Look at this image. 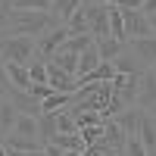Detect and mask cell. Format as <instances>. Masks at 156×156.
<instances>
[{
  "mask_svg": "<svg viewBox=\"0 0 156 156\" xmlns=\"http://www.w3.org/2000/svg\"><path fill=\"white\" fill-rule=\"evenodd\" d=\"M53 25H59L50 12H37V9H6V25L0 34H25V37H44Z\"/></svg>",
  "mask_w": 156,
  "mask_h": 156,
  "instance_id": "6da1fadb",
  "label": "cell"
},
{
  "mask_svg": "<svg viewBox=\"0 0 156 156\" xmlns=\"http://www.w3.org/2000/svg\"><path fill=\"white\" fill-rule=\"evenodd\" d=\"M0 59L3 62H16V66H31L37 59V37L0 34Z\"/></svg>",
  "mask_w": 156,
  "mask_h": 156,
  "instance_id": "7a4b0ae2",
  "label": "cell"
},
{
  "mask_svg": "<svg viewBox=\"0 0 156 156\" xmlns=\"http://www.w3.org/2000/svg\"><path fill=\"white\" fill-rule=\"evenodd\" d=\"M69 37H72V31L66 28V25H53V28H50L44 37H37V56H41V59H50L56 50L66 47Z\"/></svg>",
  "mask_w": 156,
  "mask_h": 156,
  "instance_id": "3957f363",
  "label": "cell"
},
{
  "mask_svg": "<svg viewBox=\"0 0 156 156\" xmlns=\"http://www.w3.org/2000/svg\"><path fill=\"white\" fill-rule=\"evenodd\" d=\"M122 16H125V31H128V41H137V37H153L150 19H147L140 9H122Z\"/></svg>",
  "mask_w": 156,
  "mask_h": 156,
  "instance_id": "277c9868",
  "label": "cell"
},
{
  "mask_svg": "<svg viewBox=\"0 0 156 156\" xmlns=\"http://www.w3.org/2000/svg\"><path fill=\"white\" fill-rule=\"evenodd\" d=\"M137 109L150 112L156 109V69H147L140 75V87H137Z\"/></svg>",
  "mask_w": 156,
  "mask_h": 156,
  "instance_id": "5b68a950",
  "label": "cell"
},
{
  "mask_svg": "<svg viewBox=\"0 0 156 156\" xmlns=\"http://www.w3.org/2000/svg\"><path fill=\"white\" fill-rule=\"evenodd\" d=\"M125 144H128L125 128L115 122V119H109L106 125H103V147L112 150V153H119V156H125Z\"/></svg>",
  "mask_w": 156,
  "mask_h": 156,
  "instance_id": "8992f818",
  "label": "cell"
},
{
  "mask_svg": "<svg viewBox=\"0 0 156 156\" xmlns=\"http://www.w3.org/2000/svg\"><path fill=\"white\" fill-rule=\"evenodd\" d=\"M128 50L144 62L147 69H156V34L153 37H137V41H128Z\"/></svg>",
  "mask_w": 156,
  "mask_h": 156,
  "instance_id": "52a82bcc",
  "label": "cell"
},
{
  "mask_svg": "<svg viewBox=\"0 0 156 156\" xmlns=\"http://www.w3.org/2000/svg\"><path fill=\"white\" fill-rule=\"evenodd\" d=\"M6 75H9V84L16 90H31L34 81L28 75V66H16V62H6Z\"/></svg>",
  "mask_w": 156,
  "mask_h": 156,
  "instance_id": "ba28073f",
  "label": "cell"
},
{
  "mask_svg": "<svg viewBox=\"0 0 156 156\" xmlns=\"http://www.w3.org/2000/svg\"><path fill=\"white\" fill-rule=\"evenodd\" d=\"M81 3H84V0H56L53 9H50V16H53L59 25H69V19L81 9Z\"/></svg>",
  "mask_w": 156,
  "mask_h": 156,
  "instance_id": "9c48e42d",
  "label": "cell"
},
{
  "mask_svg": "<svg viewBox=\"0 0 156 156\" xmlns=\"http://www.w3.org/2000/svg\"><path fill=\"white\" fill-rule=\"evenodd\" d=\"M16 119H19V109L12 106L9 100H3V103H0V140L12 134V128H16Z\"/></svg>",
  "mask_w": 156,
  "mask_h": 156,
  "instance_id": "30bf717a",
  "label": "cell"
},
{
  "mask_svg": "<svg viewBox=\"0 0 156 156\" xmlns=\"http://www.w3.org/2000/svg\"><path fill=\"white\" fill-rule=\"evenodd\" d=\"M137 134H140V140H144L147 153H153V150H156V122H153V115H150V112H140Z\"/></svg>",
  "mask_w": 156,
  "mask_h": 156,
  "instance_id": "8fae6325",
  "label": "cell"
},
{
  "mask_svg": "<svg viewBox=\"0 0 156 156\" xmlns=\"http://www.w3.org/2000/svg\"><path fill=\"white\" fill-rule=\"evenodd\" d=\"M69 103H75V94H62V90H56V94H50L47 100H41V115L62 112V109L69 106Z\"/></svg>",
  "mask_w": 156,
  "mask_h": 156,
  "instance_id": "7c38bea8",
  "label": "cell"
},
{
  "mask_svg": "<svg viewBox=\"0 0 156 156\" xmlns=\"http://www.w3.org/2000/svg\"><path fill=\"white\" fill-rule=\"evenodd\" d=\"M109 34L115 37L119 44H128V31H125V16H122V9L119 6H112L109 3Z\"/></svg>",
  "mask_w": 156,
  "mask_h": 156,
  "instance_id": "4fadbf2b",
  "label": "cell"
},
{
  "mask_svg": "<svg viewBox=\"0 0 156 156\" xmlns=\"http://www.w3.org/2000/svg\"><path fill=\"white\" fill-rule=\"evenodd\" d=\"M50 62H56V66L66 72V75L78 78V53H69V50H56V53L50 56Z\"/></svg>",
  "mask_w": 156,
  "mask_h": 156,
  "instance_id": "5bb4252c",
  "label": "cell"
},
{
  "mask_svg": "<svg viewBox=\"0 0 156 156\" xmlns=\"http://www.w3.org/2000/svg\"><path fill=\"white\" fill-rule=\"evenodd\" d=\"M100 62H103V59H100V50H97V44H94V47H87L84 53L78 56V78H84L87 72H94V69L100 66Z\"/></svg>",
  "mask_w": 156,
  "mask_h": 156,
  "instance_id": "9a60e30c",
  "label": "cell"
},
{
  "mask_svg": "<svg viewBox=\"0 0 156 156\" xmlns=\"http://www.w3.org/2000/svg\"><path fill=\"white\" fill-rule=\"evenodd\" d=\"M125 47H128V44H119L115 37H106V41H97V50H100V59H103V62H112V59L119 56Z\"/></svg>",
  "mask_w": 156,
  "mask_h": 156,
  "instance_id": "2e32d148",
  "label": "cell"
},
{
  "mask_svg": "<svg viewBox=\"0 0 156 156\" xmlns=\"http://www.w3.org/2000/svg\"><path fill=\"white\" fill-rule=\"evenodd\" d=\"M28 75H31V81H34V84H47V81H50V75H47V59L37 56L31 66H28Z\"/></svg>",
  "mask_w": 156,
  "mask_h": 156,
  "instance_id": "e0dca14e",
  "label": "cell"
},
{
  "mask_svg": "<svg viewBox=\"0 0 156 156\" xmlns=\"http://www.w3.org/2000/svg\"><path fill=\"white\" fill-rule=\"evenodd\" d=\"M56 125H59V134H78V125H75V119H72L69 109L56 112Z\"/></svg>",
  "mask_w": 156,
  "mask_h": 156,
  "instance_id": "ac0fdd59",
  "label": "cell"
},
{
  "mask_svg": "<svg viewBox=\"0 0 156 156\" xmlns=\"http://www.w3.org/2000/svg\"><path fill=\"white\" fill-rule=\"evenodd\" d=\"M9 90H12V84H9V75H6V62L0 59V100H6Z\"/></svg>",
  "mask_w": 156,
  "mask_h": 156,
  "instance_id": "d6986e66",
  "label": "cell"
},
{
  "mask_svg": "<svg viewBox=\"0 0 156 156\" xmlns=\"http://www.w3.org/2000/svg\"><path fill=\"white\" fill-rule=\"evenodd\" d=\"M112 6H119V9H140L144 6V0H109Z\"/></svg>",
  "mask_w": 156,
  "mask_h": 156,
  "instance_id": "ffe728a7",
  "label": "cell"
},
{
  "mask_svg": "<svg viewBox=\"0 0 156 156\" xmlns=\"http://www.w3.org/2000/svg\"><path fill=\"white\" fill-rule=\"evenodd\" d=\"M6 156H47V150H6Z\"/></svg>",
  "mask_w": 156,
  "mask_h": 156,
  "instance_id": "44dd1931",
  "label": "cell"
},
{
  "mask_svg": "<svg viewBox=\"0 0 156 156\" xmlns=\"http://www.w3.org/2000/svg\"><path fill=\"white\" fill-rule=\"evenodd\" d=\"M140 12H144V16H156V0H144Z\"/></svg>",
  "mask_w": 156,
  "mask_h": 156,
  "instance_id": "7402d4cb",
  "label": "cell"
},
{
  "mask_svg": "<svg viewBox=\"0 0 156 156\" xmlns=\"http://www.w3.org/2000/svg\"><path fill=\"white\" fill-rule=\"evenodd\" d=\"M47 156H66V150H59L56 144H50V147H47Z\"/></svg>",
  "mask_w": 156,
  "mask_h": 156,
  "instance_id": "603a6c76",
  "label": "cell"
},
{
  "mask_svg": "<svg viewBox=\"0 0 156 156\" xmlns=\"http://www.w3.org/2000/svg\"><path fill=\"white\" fill-rule=\"evenodd\" d=\"M0 156H6V150H3V144H0Z\"/></svg>",
  "mask_w": 156,
  "mask_h": 156,
  "instance_id": "cb8c5ba5",
  "label": "cell"
},
{
  "mask_svg": "<svg viewBox=\"0 0 156 156\" xmlns=\"http://www.w3.org/2000/svg\"><path fill=\"white\" fill-rule=\"evenodd\" d=\"M150 156H156V150H153V153H150Z\"/></svg>",
  "mask_w": 156,
  "mask_h": 156,
  "instance_id": "d4e9b609",
  "label": "cell"
},
{
  "mask_svg": "<svg viewBox=\"0 0 156 156\" xmlns=\"http://www.w3.org/2000/svg\"><path fill=\"white\" fill-rule=\"evenodd\" d=\"M0 103H3V100H0Z\"/></svg>",
  "mask_w": 156,
  "mask_h": 156,
  "instance_id": "484cf974",
  "label": "cell"
}]
</instances>
